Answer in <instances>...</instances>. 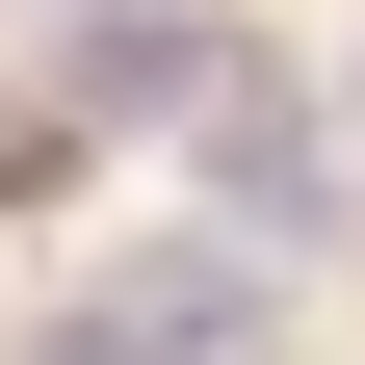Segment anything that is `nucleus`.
<instances>
[{
    "mask_svg": "<svg viewBox=\"0 0 365 365\" xmlns=\"http://www.w3.org/2000/svg\"><path fill=\"white\" fill-rule=\"evenodd\" d=\"M53 78H78V105H105V130H157V105L209 130V26H182V0H105V26H78Z\"/></svg>",
    "mask_w": 365,
    "mask_h": 365,
    "instance_id": "obj_1",
    "label": "nucleus"
},
{
    "mask_svg": "<svg viewBox=\"0 0 365 365\" xmlns=\"http://www.w3.org/2000/svg\"><path fill=\"white\" fill-rule=\"evenodd\" d=\"M209 182H235V209H287V235H313V105H287V78H209Z\"/></svg>",
    "mask_w": 365,
    "mask_h": 365,
    "instance_id": "obj_2",
    "label": "nucleus"
}]
</instances>
